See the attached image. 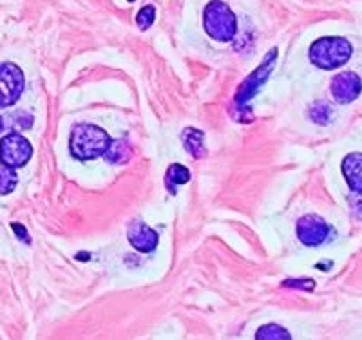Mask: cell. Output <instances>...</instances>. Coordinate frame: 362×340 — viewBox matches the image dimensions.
<instances>
[{
  "label": "cell",
  "instance_id": "cell-1",
  "mask_svg": "<svg viewBox=\"0 0 362 340\" xmlns=\"http://www.w3.org/2000/svg\"><path fill=\"white\" fill-rule=\"evenodd\" d=\"M109 143L111 138L102 127L93 123H80L71 132L69 151L76 160L90 161L103 156Z\"/></svg>",
  "mask_w": 362,
  "mask_h": 340
},
{
  "label": "cell",
  "instance_id": "cell-2",
  "mask_svg": "<svg viewBox=\"0 0 362 340\" xmlns=\"http://www.w3.org/2000/svg\"><path fill=\"white\" fill-rule=\"evenodd\" d=\"M354 47L342 37H322L317 38L310 45L308 58L313 66L325 71H334L346 66L351 58Z\"/></svg>",
  "mask_w": 362,
  "mask_h": 340
},
{
  "label": "cell",
  "instance_id": "cell-3",
  "mask_svg": "<svg viewBox=\"0 0 362 340\" xmlns=\"http://www.w3.org/2000/svg\"><path fill=\"white\" fill-rule=\"evenodd\" d=\"M203 25L210 38L218 42H230L238 33V18L225 2L214 0L203 11Z\"/></svg>",
  "mask_w": 362,
  "mask_h": 340
},
{
  "label": "cell",
  "instance_id": "cell-4",
  "mask_svg": "<svg viewBox=\"0 0 362 340\" xmlns=\"http://www.w3.org/2000/svg\"><path fill=\"white\" fill-rule=\"evenodd\" d=\"M33 156V147L22 134L11 132L0 140V161L11 168H22Z\"/></svg>",
  "mask_w": 362,
  "mask_h": 340
},
{
  "label": "cell",
  "instance_id": "cell-5",
  "mask_svg": "<svg viewBox=\"0 0 362 340\" xmlns=\"http://www.w3.org/2000/svg\"><path fill=\"white\" fill-rule=\"evenodd\" d=\"M24 73L15 64L0 66V107H9L21 100L24 90Z\"/></svg>",
  "mask_w": 362,
  "mask_h": 340
},
{
  "label": "cell",
  "instance_id": "cell-6",
  "mask_svg": "<svg viewBox=\"0 0 362 340\" xmlns=\"http://www.w3.org/2000/svg\"><path fill=\"white\" fill-rule=\"evenodd\" d=\"M296 232L299 241L305 246H321L322 242L332 238V226L315 213H308L305 218H300L297 221Z\"/></svg>",
  "mask_w": 362,
  "mask_h": 340
},
{
  "label": "cell",
  "instance_id": "cell-7",
  "mask_svg": "<svg viewBox=\"0 0 362 340\" xmlns=\"http://www.w3.org/2000/svg\"><path fill=\"white\" fill-rule=\"evenodd\" d=\"M329 90H332V96H334L335 102L346 105V103H351L361 96L362 82L358 78V74L351 73V71H344V73H339L337 76H334Z\"/></svg>",
  "mask_w": 362,
  "mask_h": 340
},
{
  "label": "cell",
  "instance_id": "cell-8",
  "mask_svg": "<svg viewBox=\"0 0 362 340\" xmlns=\"http://www.w3.org/2000/svg\"><path fill=\"white\" fill-rule=\"evenodd\" d=\"M127 239L134 250L141 254H151L158 246V232L141 219H132L127 226Z\"/></svg>",
  "mask_w": 362,
  "mask_h": 340
},
{
  "label": "cell",
  "instance_id": "cell-9",
  "mask_svg": "<svg viewBox=\"0 0 362 340\" xmlns=\"http://www.w3.org/2000/svg\"><path fill=\"white\" fill-rule=\"evenodd\" d=\"M342 176L351 192H362V152H351L342 160Z\"/></svg>",
  "mask_w": 362,
  "mask_h": 340
},
{
  "label": "cell",
  "instance_id": "cell-10",
  "mask_svg": "<svg viewBox=\"0 0 362 340\" xmlns=\"http://www.w3.org/2000/svg\"><path fill=\"white\" fill-rule=\"evenodd\" d=\"M183 145L190 152V156L203 158L206 154L205 148V134L198 129L189 127L183 131Z\"/></svg>",
  "mask_w": 362,
  "mask_h": 340
},
{
  "label": "cell",
  "instance_id": "cell-11",
  "mask_svg": "<svg viewBox=\"0 0 362 340\" xmlns=\"http://www.w3.org/2000/svg\"><path fill=\"white\" fill-rule=\"evenodd\" d=\"M131 145H129L127 140H111L109 143L107 151L103 154L105 161L112 165H119V163H127L131 160Z\"/></svg>",
  "mask_w": 362,
  "mask_h": 340
},
{
  "label": "cell",
  "instance_id": "cell-12",
  "mask_svg": "<svg viewBox=\"0 0 362 340\" xmlns=\"http://www.w3.org/2000/svg\"><path fill=\"white\" fill-rule=\"evenodd\" d=\"M189 180H190L189 168L183 167V165L180 163H173L169 168H167V174H165V187H167V190L174 196L177 187L189 183Z\"/></svg>",
  "mask_w": 362,
  "mask_h": 340
},
{
  "label": "cell",
  "instance_id": "cell-13",
  "mask_svg": "<svg viewBox=\"0 0 362 340\" xmlns=\"http://www.w3.org/2000/svg\"><path fill=\"white\" fill-rule=\"evenodd\" d=\"M18 183V176L15 172V168L8 167V165H0V196H8L15 190Z\"/></svg>",
  "mask_w": 362,
  "mask_h": 340
},
{
  "label": "cell",
  "instance_id": "cell-14",
  "mask_svg": "<svg viewBox=\"0 0 362 340\" xmlns=\"http://www.w3.org/2000/svg\"><path fill=\"white\" fill-rule=\"evenodd\" d=\"M255 339L257 340H283V339H292L286 329H283L277 324H267V326H261L259 332L255 333Z\"/></svg>",
  "mask_w": 362,
  "mask_h": 340
},
{
  "label": "cell",
  "instance_id": "cell-15",
  "mask_svg": "<svg viewBox=\"0 0 362 340\" xmlns=\"http://www.w3.org/2000/svg\"><path fill=\"white\" fill-rule=\"evenodd\" d=\"M332 116H334V111H332V107L325 102L313 103L312 109H310V118H312V122L317 123V125H326V123H329L332 122Z\"/></svg>",
  "mask_w": 362,
  "mask_h": 340
},
{
  "label": "cell",
  "instance_id": "cell-16",
  "mask_svg": "<svg viewBox=\"0 0 362 340\" xmlns=\"http://www.w3.org/2000/svg\"><path fill=\"white\" fill-rule=\"evenodd\" d=\"M154 18H156V9H154V6H145L136 15V24H138V28L141 31H145V29H148L154 24Z\"/></svg>",
  "mask_w": 362,
  "mask_h": 340
},
{
  "label": "cell",
  "instance_id": "cell-17",
  "mask_svg": "<svg viewBox=\"0 0 362 340\" xmlns=\"http://www.w3.org/2000/svg\"><path fill=\"white\" fill-rule=\"evenodd\" d=\"M283 286L286 288H300V290H306V291H312L315 288V283L312 279H299V281H284Z\"/></svg>",
  "mask_w": 362,
  "mask_h": 340
},
{
  "label": "cell",
  "instance_id": "cell-18",
  "mask_svg": "<svg viewBox=\"0 0 362 340\" xmlns=\"http://www.w3.org/2000/svg\"><path fill=\"white\" fill-rule=\"evenodd\" d=\"M350 206L358 219H362V192H355L354 197H350Z\"/></svg>",
  "mask_w": 362,
  "mask_h": 340
},
{
  "label": "cell",
  "instance_id": "cell-19",
  "mask_svg": "<svg viewBox=\"0 0 362 340\" xmlns=\"http://www.w3.org/2000/svg\"><path fill=\"white\" fill-rule=\"evenodd\" d=\"M13 230H15V232H17V235L21 239H24V242H31V239H29V234H28V230L24 228V226L22 225H18V223H13Z\"/></svg>",
  "mask_w": 362,
  "mask_h": 340
},
{
  "label": "cell",
  "instance_id": "cell-20",
  "mask_svg": "<svg viewBox=\"0 0 362 340\" xmlns=\"http://www.w3.org/2000/svg\"><path fill=\"white\" fill-rule=\"evenodd\" d=\"M4 131V119H2V116H0V132Z\"/></svg>",
  "mask_w": 362,
  "mask_h": 340
},
{
  "label": "cell",
  "instance_id": "cell-21",
  "mask_svg": "<svg viewBox=\"0 0 362 340\" xmlns=\"http://www.w3.org/2000/svg\"><path fill=\"white\" fill-rule=\"evenodd\" d=\"M129 2H134V0H129Z\"/></svg>",
  "mask_w": 362,
  "mask_h": 340
}]
</instances>
